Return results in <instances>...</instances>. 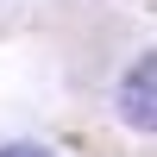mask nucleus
Segmentation results:
<instances>
[{
  "instance_id": "1",
  "label": "nucleus",
  "mask_w": 157,
  "mask_h": 157,
  "mask_svg": "<svg viewBox=\"0 0 157 157\" xmlns=\"http://www.w3.org/2000/svg\"><path fill=\"white\" fill-rule=\"evenodd\" d=\"M120 113H126V126H138V132H157V50L126 69V82H120Z\"/></svg>"
},
{
  "instance_id": "2",
  "label": "nucleus",
  "mask_w": 157,
  "mask_h": 157,
  "mask_svg": "<svg viewBox=\"0 0 157 157\" xmlns=\"http://www.w3.org/2000/svg\"><path fill=\"white\" fill-rule=\"evenodd\" d=\"M0 157H44V151H38V145H6Z\"/></svg>"
}]
</instances>
